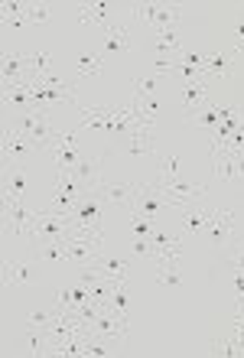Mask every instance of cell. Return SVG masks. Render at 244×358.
Segmentation results:
<instances>
[{"mask_svg":"<svg viewBox=\"0 0 244 358\" xmlns=\"http://www.w3.org/2000/svg\"><path fill=\"white\" fill-rule=\"evenodd\" d=\"M13 131L23 134L29 143H36V147H52V141H56V131L49 127V117L46 111H36V108H29V111H23L17 117V124H13Z\"/></svg>","mask_w":244,"mask_h":358,"instance_id":"cell-1","label":"cell"},{"mask_svg":"<svg viewBox=\"0 0 244 358\" xmlns=\"http://www.w3.org/2000/svg\"><path fill=\"white\" fill-rule=\"evenodd\" d=\"M69 228H72V218L69 215L52 212V208H39L36 222H33V238H36V245H43V241H59V238L69 235Z\"/></svg>","mask_w":244,"mask_h":358,"instance_id":"cell-2","label":"cell"},{"mask_svg":"<svg viewBox=\"0 0 244 358\" xmlns=\"http://www.w3.org/2000/svg\"><path fill=\"white\" fill-rule=\"evenodd\" d=\"M137 20H143L153 33H163V29H176V20H179V7H163V3H141L134 7Z\"/></svg>","mask_w":244,"mask_h":358,"instance_id":"cell-3","label":"cell"},{"mask_svg":"<svg viewBox=\"0 0 244 358\" xmlns=\"http://www.w3.org/2000/svg\"><path fill=\"white\" fill-rule=\"evenodd\" d=\"M92 329H94V336H101V339H108V342H124L127 339V322H124V316H117L114 313V306L108 303L101 313H98V320L92 322Z\"/></svg>","mask_w":244,"mask_h":358,"instance_id":"cell-4","label":"cell"},{"mask_svg":"<svg viewBox=\"0 0 244 358\" xmlns=\"http://www.w3.org/2000/svg\"><path fill=\"white\" fill-rule=\"evenodd\" d=\"M166 208H173V202L166 199V192H160L153 182H147V186H141L137 199H134L131 212H141V215H147V218H157V215H163Z\"/></svg>","mask_w":244,"mask_h":358,"instance_id":"cell-5","label":"cell"},{"mask_svg":"<svg viewBox=\"0 0 244 358\" xmlns=\"http://www.w3.org/2000/svg\"><path fill=\"white\" fill-rule=\"evenodd\" d=\"M3 212H7V218L13 222V235H17V238H29V235H33L36 212H33V208H27V202H23V199L3 196Z\"/></svg>","mask_w":244,"mask_h":358,"instance_id":"cell-6","label":"cell"},{"mask_svg":"<svg viewBox=\"0 0 244 358\" xmlns=\"http://www.w3.org/2000/svg\"><path fill=\"white\" fill-rule=\"evenodd\" d=\"M101 208H104V199L98 196V192H85L82 199H78L76 212H72V225H101Z\"/></svg>","mask_w":244,"mask_h":358,"instance_id":"cell-7","label":"cell"},{"mask_svg":"<svg viewBox=\"0 0 244 358\" xmlns=\"http://www.w3.org/2000/svg\"><path fill=\"white\" fill-rule=\"evenodd\" d=\"M231 212L228 208H218V212H212V218H208V225H206V235H208V241L212 245H218V248H225V245H231Z\"/></svg>","mask_w":244,"mask_h":358,"instance_id":"cell-8","label":"cell"},{"mask_svg":"<svg viewBox=\"0 0 244 358\" xmlns=\"http://www.w3.org/2000/svg\"><path fill=\"white\" fill-rule=\"evenodd\" d=\"M94 192H98L104 202H114V206H121V208L131 212L134 199H137V192H141V186H137V182H117V186H98Z\"/></svg>","mask_w":244,"mask_h":358,"instance_id":"cell-9","label":"cell"},{"mask_svg":"<svg viewBox=\"0 0 244 358\" xmlns=\"http://www.w3.org/2000/svg\"><path fill=\"white\" fill-rule=\"evenodd\" d=\"M72 176L82 182L85 192L98 189L101 186V157H88V153H82V160H78V166L72 170Z\"/></svg>","mask_w":244,"mask_h":358,"instance_id":"cell-10","label":"cell"},{"mask_svg":"<svg viewBox=\"0 0 244 358\" xmlns=\"http://www.w3.org/2000/svg\"><path fill=\"white\" fill-rule=\"evenodd\" d=\"M66 245H69V261L78 267L85 264H94L98 257H101V245L98 241H78V238H66Z\"/></svg>","mask_w":244,"mask_h":358,"instance_id":"cell-11","label":"cell"},{"mask_svg":"<svg viewBox=\"0 0 244 358\" xmlns=\"http://www.w3.org/2000/svg\"><path fill=\"white\" fill-rule=\"evenodd\" d=\"M29 150V141L17 131H3V160L7 163H20Z\"/></svg>","mask_w":244,"mask_h":358,"instance_id":"cell-12","label":"cell"},{"mask_svg":"<svg viewBox=\"0 0 244 358\" xmlns=\"http://www.w3.org/2000/svg\"><path fill=\"white\" fill-rule=\"evenodd\" d=\"M49 153H52V163H56L59 176H66V173H72L78 166L85 150H78V147H49Z\"/></svg>","mask_w":244,"mask_h":358,"instance_id":"cell-13","label":"cell"},{"mask_svg":"<svg viewBox=\"0 0 244 358\" xmlns=\"http://www.w3.org/2000/svg\"><path fill=\"white\" fill-rule=\"evenodd\" d=\"M108 13H111V3H88V7L78 10L82 23H94V27H101L104 33L111 29V20H108Z\"/></svg>","mask_w":244,"mask_h":358,"instance_id":"cell-14","label":"cell"},{"mask_svg":"<svg viewBox=\"0 0 244 358\" xmlns=\"http://www.w3.org/2000/svg\"><path fill=\"white\" fill-rule=\"evenodd\" d=\"M27 76V59L17 56V52H7L3 56V85H10V82H23Z\"/></svg>","mask_w":244,"mask_h":358,"instance_id":"cell-15","label":"cell"},{"mask_svg":"<svg viewBox=\"0 0 244 358\" xmlns=\"http://www.w3.org/2000/svg\"><path fill=\"white\" fill-rule=\"evenodd\" d=\"M127 150H131L134 157H147V153H153L150 127H134V131L127 134Z\"/></svg>","mask_w":244,"mask_h":358,"instance_id":"cell-16","label":"cell"},{"mask_svg":"<svg viewBox=\"0 0 244 358\" xmlns=\"http://www.w3.org/2000/svg\"><path fill=\"white\" fill-rule=\"evenodd\" d=\"M7 273H10V283H13V287H27V283H33V277H36V264H29V261H10Z\"/></svg>","mask_w":244,"mask_h":358,"instance_id":"cell-17","label":"cell"},{"mask_svg":"<svg viewBox=\"0 0 244 358\" xmlns=\"http://www.w3.org/2000/svg\"><path fill=\"white\" fill-rule=\"evenodd\" d=\"M39 248V257L43 261H49V264H59V261H69V245L66 238H59V241H43Z\"/></svg>","mask_w":244,"mask_h":358,"instance_id":"cell-18","label":"cell"},{"mask_svg":"<svg viewBox=\"0 0 244 358\" xmlns=\"http://www.w3.org/2000/svg\"><path fill=\"white\" fill-rule=\"evenodd\" d=\"M94 267L98 271H104L108 277H114V280H127V257H98L94 261Z\"/></svg>","mask_w":244,"mask_h":358,"instance_id":"cell-19","label":"cell"},{"mask_svg":"<svg viewBox=\"0 0 244 358\" xmlns=\"http://www.w3.org/2000/svg\"><path fill=\"white\" fill-rule=\"evenodd\" d=\"M208 218H212V212H206V208H192V212L186 215V222H182V238L199 235V231H206Z\"/></svg>","mask_w":244,"mask_h":358,"instance_id":"cell-20","label":"cell"},{"mask_svg":"<svg viewBox=\"0 0 244 358\" xmlns=\"http://www.w3.org/2000/svg\"><path fill=\"white\" fill-rule=\"evenodd\" d=\"M202 76H215V78H228L231 76V62L228 56H206V66H202Z\"/></svg>","mask_w":244,"mask_h":358,"instance_id":"cell-21","label":"cell"},{"mask_svg":"<svg viewBox=\"0 0 244 358\" xmlns=\"http://www.w3.org/2000/svg\"><path fill=\"white\" fill-rule=\"evenodd\" d=\"M157 280H160L163 287H176V283H182V273H179L176 261H157Z\"/></svg>","mask_w":244,"mask_h":358,"instance_id":"cell-22","label":"cell"},{"mask_svg":"<svg viewBox=\"0 0 244 358\" xmlns=\"http://www.w3.org/2000/svg\"><path fill=\"white\" fill-rule=\"evenodd\" d=\"M104 46L111 49V52H127V49H131V39H127V33H124L121 27H111L104 33Z\"/></svg>","mask_w":244,"mask_h":358,"instance_id":"cell-23","label":"cell"},{"mask_svg":"<svg viewBox=\"0 0 244 358\" xmlns=\"http://www.w3.org/2000/svg\"><path fill=\"white\" fill-rule=\"evenodd\" d=\"M192 121L199 124V127H206L208 134L215 131L218 124H222V114H218V104H206V108H202V111L196 114V117H192Z\"/></svg>","mask_w":244,"mask_h":358,"instance_id":"cell-24","label":"cell"},{"mask_svg":"<svg viewBox=\"0 0 244 358\" xmlns=\"http://www.w3.org/2000/svg\"><path fill=\"white\" fill-rule=\"evenodd\" d=\"M157 228H153V218L141 215V212H131V235L134 238H150Z\"/></svg>","mask_w":244,"mask_h":358,"instance_id":"cell-25","label":"cell"},{"mask_svg":"<svg viewBox=\"0 0 244 358\" xmlns=\"http://www.w3.org/2000/svg\"><path fill=\"white\" fill-rule=\"evenodd\" d=\"M56 316H59V310H56V313H49V310H33L27 322H29V329H49Z\"/></svg>","mask_w":244,"mask_h":358,"instance_id":"cell-26","label":"cell"},{"mask_svg":"<svg viewBox=\"0 0 244 358\" xmlns=\"http://www.w3.org/2000/svg\"><path fill=\"white\" fill-rule=\"evenodd\" d=\"M176 170H179V157L176 153H166V160L160 166V176L153 179V182H169V179H176Z\"/></svg>","mask_w":244,"mask_h":358,"instance_id":"cell-27","label":"cell"},{"mask_svg":"<svg viewBox=\"0 0 244 358\" xmlns=\"http://www.w3.org/2000/svg\"><path fill=\"white\" fill-rule=\"evenodd\" d=\"M23 189H27V176H23V170H13L7 179V189L3 192H10L13 199H23Z\"/></svg>","mask_w":244,"mask_h":358,"instance_id":"cell-28","label":"cell"},{"mask_svg":"<svg viewBox=\"0 0 244 358\" xmlns=\"http://www.w3.org/2000/svg\"><path fill=\"white\" fill-rule=\"evenodd\" d=\"M127 280H121L117 287H114V296H111V306L117 316H127V287H124Z\"/></svg>","mask_w":244,"mask_h":358,"instance_id":"cell-29","label":"cell"},{"mask_svg":"<svg viewBox=\"0 0 244 358\" xmlns=\"http://www.w3.org/2000/svg\"><path fill=\"white\" fill-rule=\"evenodd\" d=\"M157 85H160V76H141L134 82V94H147V98H150V94L157 92Z\"/></svg>","mask_w":244,"mask_h":358,"instance_id":"cell-30","label":"cell"},{"mask_svg":"<svg viewBox=\"0 0 244 358\" xmlns=\"http://www.w3.org/2000/svg\"><path fill=\"white\" fill-rule=\"evenodd\" d=\"M150 245H153V257H157L160 251H166V248L179 245V238H166V231H153V235H150Z\"/></svg>","mask_w":244,"mask_h":358,"instance_id":"cell-31","label":"cell"},{"mask_svg":"<svg viewBox=\"0 0 244 358\" xmlns=\"http://www.w3.org/2000/svg\"><path fill=\"white\" fill-rule=\"evenodd\" d=\"M131 251H134V257H153L150 238H134V241H131Z\"/></svg>","mask_w":244,"mask_h":358,"instance_id":"cell-32","label":"cell"},{"mask_svg":"<svg viewBox=\"0 0 244 358\" xmlns=\"http://www.w3.org/2000/svg\"><path fill=\"white\" fill-rule=\"evenodd\" d=\"M27 20L33 23V27H43V23L49 20V7H46V3H39V7H29Z\"/></svg>","mask_w":244,"mask_h":358,"instance_id":"cell-33","label":"cell"},{"mask_svg":"<svg viewBox=\"0 0 244 358\" xmlns=\"http://www.w3.org/2000/svg\"><path fill=\"white\" fill-rule=\"evenodd\" d=\"M88 72H92V76H94V72H101V62H98L94 56H82V59H78V76H88Z\"/></svg>","mask_w":244,"mask_h":358,"instance_id":"cell-34","label":"cell"},{"mask_svg":"<svg viewBox=\"0 0 244 358\" xmlns=\"http://www.w3.org/2000/svg\"><path fill=\"white\" fill-rule=\"evenodd\" d=\"M231 283H235V306H244V271H231Z\"/></svg>","mask_w":244,"mask_h":358,"instance_id":"cell-35","label":"cell"},{"mask_svg":"<svg viewBox=\"0 0 244 358\" xmlns=\"http://www.w3.org/2000/svg\"><path fill=\"white\" fill-rule=\"evenodd\" d=\"M0 13H3V23H13V20H20L23 17V7H20V3H3V7H0Z\"/></svg>","mask_w":244,"mask_h":358,"instance_id":"cell-36","label":"cell"},{"mask_svg":"<svg viewBox=\"0 0 244 358\" xmlns=\"http://www.w3.org/2000/svg\"><path fill=\"white\" fill-rule=\"evenodd\" d=\"M228 267H231V271H244V245H235V248H231Z\"/></svg>","mask_w":244,"mask_h":358,"instance_id":"cell-37","label":"cell"},{"mask_svg":"<svg viewBox=\"0 0 244 358\" xmlns=\"http://www.w3.org/2000/svg\"><path fill=\"white\" fill-rule=\"evenodd\" d=\"M238 157V176H244V153H235Z\"/></svg>","mask_w":244,"mask_h":358,"instance_id":"cell-38","label":"cell"},{"mask_svg":"<svg viewBox=\"0 0 244 358\" xmlns=\"http://www.w3.org/2000/svg\"><path fill=\"white\" fill-rule=\"evenodd\" d=\"M238 36H241V43H244V23H238Z\"/></svg>","mask_w":244,"mask_h":358,"instance_id":"cell-39","label":"cell"},{"mask_svg":"<svg viewBox=\"0 0 244 358\" xmlns=\"http://www.w3.org/2000/svg\"><path fill=\"white\" fill-rule=\"evenodd\" d=\"M235 52H244V43H238V46H235Z\"/></svg>","mask_w":244,"mask_h":358,"instance_id":"cell-40","label":"cell"}]
</instances>
